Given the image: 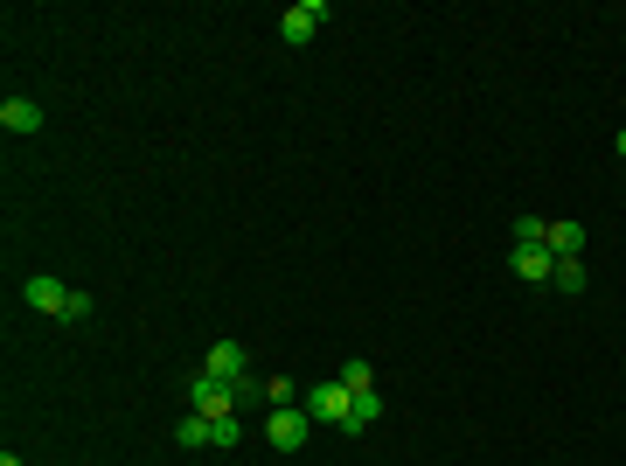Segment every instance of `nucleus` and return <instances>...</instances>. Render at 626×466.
Listing matches in <instances>:
<instances>
[{"label": "nucleus", "mask_w": 626, "mask_h": 466, "mask_svg": "<svg viewBox=\"0 0 626 466\" xmlns=\"http://www.w3.org/2000/svg\"><path fill=\"white\" fill-rule=\"evenodd\" d=\"M348 404H355V397H348V390H341L334 376H327V383H307V390H300V411H307L313 425H348Z\"/></svg>", "instance_id": "nucleus-1"}, {"label": "nucleus", "mask_w": 626, "mask_h": 466, "mask_svg": "<svg viewBox=\"0 0 626 466\" xmlns=\"http://www.w3.org/2000/svg\"><path fill=\"white\" fill-rule=\"evenodd\" d=\"M188 411H202V418H237V390L216 383L209 369H195V376H188Z\"/></svg>", "instance_id": "nucleus-2"}, {"label": "nucleus", "mask_w": 626, "mask_h": 466, "mask_svg": "<svg viewBox=\"0 0 626 466\" xmlns=\"http://www.w3.org/2000/svg\"><path fill=\"white\" fill-rule=\"evenodd\" d=\"M313 432V418L300 404H279V411H265V439H272V453H300Z\"/></svg>", "instance_id": "nucleus-3"}, {"label": "nucleus", "mask_w": 626, "mask_h": 466, "mask_svg": "<svg viewBox=\"0 0 626 466\" xmlns=\"http://www.w3.org/2000/svg\"><path fill=\"white\" fill-rule=\"evenodd\" d=\"M320 21H327V0H300V7H286V14H279V35L300 49V42H313V35H320Z\"/></svg>", "instance_id": "nucleus-4"}, {"label": "nucleus", "mask_w": 626, "mask_h": 466, "mask_svg": "<svg viewBox=\"0 0 626 466\" xmlns=\"http://www.w3.org/2000/svg\"><path fill=\"white\" fill-rule=\"evenodd\" d=\"M202 369H209L216 383H237V376H251V355H244V341H216V348L202 355Z\"/></svg>", "instance_id": "nucleus-5"}, {"label": "nucleus", "mask_w": 626, "mask_h": 466, "mask_svg": "<svg viewBox=\"0 0 626 466\" xmlns=\"http://www.w3.org/2000/svg\"><path fill=\"white\" fill-rule=\"evenodd\" d=\"M21 300H28L35 313H56V320H63V307H70V286H63V279H49V272H35V279L21 286Z\"/></svg>", "instance_id": "nucleus-6"}, {"label": "nucleus", "mask_w": 626, "mask_h": 466, "mask_svg": "<svg viewBox=\"0 0 626 466\" xmlns=\"http://www.w3.org/2000/svg\"><path fill=\"white\" fill-rule=\"evenodd\" d=\"M508 265H515V279H529V286H550V272H557V258H550L543 244H529V251H515Z\"/></svg>", "instance_id": "nucleus-7"}, {"label": "nucleus", "mask_w": 626, "mask_h": 466, "mask_svg": "<svg viewBox=\"0 0 626 466\" xmlns=\"http://www.w3.org/2000/svg\"><path fill=\"white\" fill-rule=\"evenodd\" d=\"M0 126H7V133H42V105H35V98H7V105H0Z\"/></svg>", "instance_id": "nucleus-8"}, {"label": "nucleus", "mask_w": 626, "mask_h": 466, "mask_svg": "<svg viewBox=\"0 0 626 466\" xmlns=\"http://www.w3.org/2000/svg\"><path fill=\"white\" fill-rule=\"evenodd\" d=\"M543 251H550V258H578V251H585V223H550Z\"/></svg>", "instance_id": "nucleus-9"}, {"label": "nucleus", "mask_w": 626, "mask_h": 466, "mask_svg": "<svg viewBox=\"0 0 626 466\" xmlns=\"http://www.w3.org/2000/svg\"><path fill=\"white\" fill-rule=\"evenodd\" d=\"M334 383H341V390H348V397H362V390H376V369H369V362H362V355H348V362H341V376H334Z\"/></svg>", "instance_id": "nucleus-10"}, {"label": "nucleus", "mask_w": 626, "mask_h": 466, "mask_svg": "<svg viewBox=\"0 0 626 466\" xmlns=\"http://www.w3.org/2000/svg\"><path fill=\"white\" fill-rule=\"evenodd\" d=\"M376 418H383V397H376V390H362V397L348 404V425H341V432H369Z\"/></svg>", "instance_id": "nucleus-11"}, {"label": "nucleus", "mask_w": 626, "mask_h": 466, "mask_svg": "<svg viewBox=\"0 0 626 466\" xmlns=\"http://www.w3.org/2000/svg\"><path fill=\"white\" fill-rule=\"evenodd\" d=\"M550 286H557L564 300H578V293H585V265H578V258H557V272H550Z\"/></svg>", "instance_id": "nucleus-12"}, {"label": "nucleus", "mask_w": 626, "mask_h": 466, "mask_svg": "<svg viewBox=\"0 0 626 466\" xmlns=\"http://www.w3.org/2000/svg\"><path fill=\"white\" fill-rule=\"evenodd\" d=\"M230 390H237V411H258V404H272V383H265V376H237Z\"/></svg>", "instance_id": "nucleus-13"}, {"label": "nucleus", "mask_w": 626, "mask_h": 466, "mask_svg": "<svg viewBox=\"0 0 626 466\" xmlns=\"http://www.w3.org/2000/svg\"><path fill=\"white\" fill-rule=\"evenodd\" d=\"M209 446H216V453H237V446H244V425H237V418H209Z\"/></svg>", "instance_id": "nucleus-14"}, {"label": "nucleus", "mask_w": 626, "mask_h": 466, "mask_svg": "<svg viewBox=\"0 0 626 466\" xmlns=\"http://www.w3.org/2000/svg\"><path fill=\"white\" fill-rule=\"evenodd\" d=\"M543 237H550L543 216H515V251H529V244H543Z\"/></svg>", "instance_id": "nucleus-15"}, {"label": "nucleus", "mask_w": 626, "mask_h": 466, "mask_svg": "<svg viewBox=\"0 0 626 466\" xmlns=\"http://www.w3.org/2000/svg\"><path fill=\"white\" fill-rule=\"evenodd\" d=\"M174 439H181V446H209V418H202V411H188V418L174 425Z\"/></svg>", "instance_id": "nucleus-16"}, {"label": "nucleus", "mask_w": 626, "mask_h": 466, "mask_svg": "<svg viewBox=\"0 0 626 466\" xmlns=\"http://www.w3.org/2000/svg\"><path fill=\"white\" fill-rule=\"evenodd\" d=\"M91 307H98L91 293H70V307H63V320H91Z\"/></svg>", "instance_id": "nucleus-17"}, {"label": "nucleus", "mask_w": 626, "mask_h": 466, "mask_svg": "<svg viewBox=\"0 0 626 466\" xmlns=\"http://www.w3.org/2000/svg\"><path fill=\"white\" fill-rule=\"evenodd\" d=\"M613 154H620V160H626V133H620V140H613Z\"/></svg>", "instance_id": "nucleus-18"}, {"label": "nucleus", "mask_w": 626, "mask_h": 466, "mask_svg": "<svg viewBox=\"0 0 626 466\" xmlns=\"http://www.w3.org/2000/svg\"><path fill=\"white\" fill-rule=\"evenodd\" d=\"M0 466H21V460H14V453H0Z\"/></svg>", "instance_id": "nucleus-19"}]
</instances>
